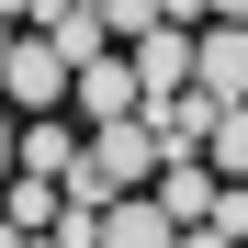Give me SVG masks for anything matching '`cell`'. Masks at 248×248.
<instances>
[{"mask_svg": "<svg viewBox=\"0 0 248 248\" xmlns=\"http://www.w3.org/2000/svg\"><path fill=\"white\" fill-rule=\"evenodd\" d=\"M79 158H91V136L57 113V124H23V181H46V192H68L79 181Z\"/></svg>", "mask_w": 248, "mask_h": 248, "instance_id": "cell-5", "label": "cell"}, {"mask_svg": "<svg viewBox=\"0 0 248 248\" xmlns=\"http://www.w3.org/2000/svg\"><path fill=\"white\" fill-rule=\"evenodd\" d=\"M102 248H181V226H170V215H158V203H147V192H124V203H113V215H102Z\"/></svg>", "mask_w": 248, "mask_h": 248, "instance_id": "cell-9", "label": "cell"}, {"mask_svg": "<svg viewBox=\"0 0 248 248\" xmlns=\"http://www.w3.org/2000/svg\"><path fill=\"white\" fill-rule=\"evenodd\" d=\"M79 113H91V136L102 124H136L147 91H136V57H102V68H79Z\"/></svg>", "mask_w": 248, "mask_h": 248, "instance_id": "cell-6", "label": "cell"}, {"mask_svg": "<svg viewBox=\"0 0 248 248\" xmlns=\"http://www.w3.org/2000/svg\"><path fill=\"white\" fill-rule=\"evenodd\" d=\"M57 215H68V203L46 181H12V192H0V226H12V237H57Z\"/></svg>", "mask_w": 248, "mask_h": 248, "instance_id": "cell-10", "label": "cell"}, {"mask_svg": "<svg viewBox=\"0 0 248 248\" xmlns=\"http://www.w3.org/2000/svg\"><path fill=\"white\" fill-rule=\"evenodd\" d=\"M192 34H203V23H192V12H170L158 34H136V46H124V57H136V91H147V113L192 91Z\"/></svg>", "mask_w": 248, "mask_h": 248, "instance_id": "cell-3", "label": "cell"}, {"mask_svg": "<svg viewBox=\"0 0 248 248\" xmlns=\"http://www.w3.org/2000/svg\"><path fill=\"white\" fill-rule=\"evenodd\" d=\"M0 248H23V237H12V226H0Z\"/></svg>", "mask_w": 248, "mask_h": 248, "instance_id": "cell-15", "label": "cell"}, {"mask_svg": "<svg viewBox=\"0 0 248 248\" xmlns=\"http://www.w3.org/2000/svg\"><path fill=\"white\" fill-rule=\"evenodd\" d=\"M23 181V124H12V102H0V192Z\"/></svg>", "mask_w": 248, "mask_h": 248, "instance_id": "cell-12", "label": "cell"}, {"mask_svg": "<svg viewBox=\"0 0 248 248\" xmlns=\"http://www.w3.org/2000/svg\"><path fill=\"white\" fill-rule=\"evenodd\" d=\"M181 248H226V237H215V226H192V237H181Z\"/></svg>", "mask_w": 248, "mask_h": 248, "instance_id": "cell-14", "label": "cell"}, {"mask_svg": "<svg viewBox=\"0 0 248 248\" xmlns=\"http://www.w3.org/2000/svg\"><path fill=\"white\" fill-rule=\"evenodd\" d=\"M203 170H215V181H226V192H237V181H248V102H237V113H226V124H215V147H203Z\"/></svg>", "mask_w": 248, "mask_h": 248, "instance_id": "cell-11", "label": "cell"}, {"mask_svg": "<svg viewBox=\"0 0 248 248\" xmlns=\"http://www.w3.org/2000/svg\"><path fill=\"white\" fill-rule=\"evenodd\" d=\"M192 91L215 102V113L248 102V12H215V23L192 34Z\"/></svg>", "mask_w": 248, "mask_h": 248, "instance_id": "cell-2", "label": "cell"}, {"mask_svg": "<svg viewBox=\"0 0 248 248\" xmlns=\"http://www.w3.org/2000/svg\"><path fill=\"white\" fill-rule=\"evenodd\" d=\"M147 203H158V215H170V226L192 237V226H215V203H226V181L203 170V158H181V170H158V192H147Z\"/></svg>", "mask_w": 248, "mask_h": 248, "instance_id": "cell-8", "label": "cell"}, {"mask_svg": "<svg viewBox=\"0 0 248 248\" xmlns=\"http://www.w3.org/2000/svg\"><path fill=\"white\" fill-rule=\"evenodd\" d=\"M0 102H12V124H57V113L79 102V68L46 46V34H23V46H12V68H0Z\"/></svg>", "mask_w": 248, "mask_h": 248, "instance_id": "cell-1", "label": "cell"}, {"mask_svg": "<svg viewBox=\"0 0 248 248\" xmlns=\"http://www.w3.org/2000/svg\"><path fill=\"white\" fill-rule=\"evenodd\" d=\"M215 102H203V91H181V102H158L147 113V136H158V158H170V170H181V158H203V147H215Z\"/></svg>", "mask_w": 248, "mask_h": 248, "instance_id": "cell-7", "label": "cell"}, {"mask_svg": "<svg viewBox=\"0 0 248 248\" xmlns=\"http://www.w3.org/2000/svg\"><path fill=\"white\" fill-rule=\"evenodd\" d=\"M23 248H57V237H23Z\"/></svg>", "mask_w": 248, "mask_h": 248, "instance_id": "cell-16", "label": "cell"}, {"mask_svg": "<svg viewBox=\"0 0 248 248\" xmlns=\"http://www.w3.org/2000/svg\"><path fill=\"white\" fill-rule=\"evenodd\" d=\"M12 46H23V12H0V68H12Z\"/></svg>", "mask_w": 248, "mask_h": 248, "instance_id": "cell-13", "label": "cell"}, {"mask_svg": "<svg viewBox=\"0 0 248 248\" xmlns=\"http://www.w3.org/2000/svg\"><path fill=\"white\" fill-rule=\"evenodd\" d=\"M23 34H46L68 68H102V57H113V0H46Z\"/></svg>", "mask_w": 248, "mask_h": 248, "instance_id": "cell-4", "label": "cell"}]
</instances>
